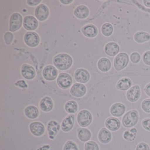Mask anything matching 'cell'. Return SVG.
<instances>
[{"label": "cell", "instance_id": "1", "mask_svg": "<svg viewBox=\"0 0 150 150\" xmlns=\"http://www.w3.org/2000/svg\"><path fill=\"white\" fill-rule=\"evenodd\" d=\"M53 63L57 68L64 71L71 67L72 64V59L69 55L63 53L59 54L54 57Z\"/></svg>", "mask_w": 150, "mask_h": 150}, {"label": "cell", "instance_id": "2", "mask_svg": "<svg viewBox=\"0 0 150 150\" xmlns=\"http://www.w3.org/2000/svg\"><path fill=\"white\" fill-rule=\"evenodd\" d=\"M139 120L138 113L135 110L127 112L122 118L123 125L126 128H130L137 124Z\"/></svg>", "mask_w": 150, "mask_h": 150}, {"label": "cell", "instance_id": "3", "mask_svg": "<svg viewBox=\"0 0 150 150\" xmlns=\"http://www.w3.org/2000/svg\"><path fill=\"white\" fill-rule=\"evenodd\" d=\"M92 120V114L87 110H81L77 115V122L81 127H87L91 124Z\"/></svg>", "mask_w": 150, "mask_h": 150}, {"label": "cell", "instance_id": "4", "mask_svg": "<svg viewBox=\"0 0 150 150\" xmlns=\"http://www.w3.org/2000/svg\"><path fill=\"white\" fill-rule=\"evenodd\" d=\"M129 62L128 55L124 52L119 53L114 60V67L116 71H120L126 67Z\"/></svg>", "mask_w": 150, "mask_h": 150}, {"label": "cell", "instance_id": "5", "mask_svg": "<svg viewBox=\"0 0 150 150\" xmlns=\"http://www.w3.org/2000/svg\"><path fill=\"white\" fill-rule=\"evenodd\" d=\"M58 85L63 89L69 88L72 84L71 77L68 74L60 73L57 79Z\"/></svg>", "mask_w": 150, "mask_h": 150}, {"label": "cell", "instance_id": "6", "mask_svg": "<svg viewBox=\"0 0 150 150\" xmlns=\"http://www.w3.org/2000/svg\"><path fill=\"white\" fill-rule=\"evenodd\" d=\"M22 16L18 13L13 14L10 18L9 30L14 32L20 29L22 24Z\"/></svg>", "mask_w": 150, "mask_h": 150}, {"label": "cell", "instance_id": "7", "mask_svg": "<svg viewBox=\"0 0 150 150\" xmlns=\"http://www.w3.org/2000/svg\"><path fill=\"white\" fill-rule=\"evenodd\" d=\"M30 130L36 137H41L45 132V126L41 122H32L29 125Z\"/></svg>", "mask_w": 150, "mask_h": 150}, {"label": "cell", "instance_id": "8", "mask_svg": "<svg viewBox=\"0 0 150 150\" xmlns=\"http://www.w3.org/2000/svg\"><path fill=\"white\" fill-rule=\"evenodd\" d=\"M24 41L28 46L31 47H36L39 44L40 38L37 33L34 32H28L25 35Z\"/></svg>", "mask_w": 150, "mask_h": 150}, {"label": "cell", "instance_id": "9", "mask_svg": "<svg viewBox=\"0 0 150 150\" xmlns=\"http://www.w3.org/2000/svg\"><path fill=\"white\" fill-rule=\"evenodd\" d=\"M86 88L83 84L75 83L73 85L70 90V93L73 96L76 97H81L86 94Z\"/></svg>", "mask_w": 150, "mask_h": 150}, {"label": "cell", "instance_id": "10", "mask_svg": "<svg viewBox=\"0 0 150 150\" xmlns=\"http://www.w3.org/2000/svg\"><path fill=\"white\" fill-rule=\"evenodd\" d=\"M75 116L72 114L68 115L64 118L61 123V128L65 132H68L71 130L74 125Z\"/></svg>", "mask_w": 150, "mask_h": 150}, {"label": "cell", "instance_id": "11", "mask_svg": "<svg viewBox=\"0 0 150 150\" xmlns=\"http://www.w3.org/2000/svg\"><path fill=\"white\" fill-rule=\"evenodd\" d=\"M43 76L46 80L53 81L57 77L58 71L52 66H47L45 67L42 72Z\"/></svg>", "mask_w": 150, "mask_h": 150}, {"label": "cell", "instance_id": "12", "mask_svg": "<svg viewBox=\"0 0 150 150\" xmlns=\"http://www.w3.org/2000/svg\"><path fill=\"white\" fill-rule=\"evenodd\" d=\"M35 15L39 21H45L49 15V10L48 7L44 4L39 5L36 8Z\"/></svg>", "mask_w": 150, "mask_h": 150}, {"label": "cell", "instance_id": "13", "mask_svg": "<svg viewBox=\"0 0 150 150\" xmlns=\"http://www.w3.org/2000/svg\"><path fill=\"white\" fill-rule=\"evenodd\" d=\"M60 126L58 122L55 120H51L47 124V130L49 137L53 139L60 129Z\"/></svg>", "mask_w": 150, "mask_h": 150}, {"label": "cell", "instance_id": "14", "mask_svg": "<svg viewBox=\"0 0 150 150\" xmlns=\"http://www.w3.org/2000/svg\"><path fill=\"white\" fill-rule=\"evenodd\" d=\"M74 78L78 82L85 83L89 80L90 75L88 71L85 69H79L75 71Z\"/></svg>", "mask_w": 150, "mask_h": 150}, {"label": "cell", "instance_id": "15", "mask_svg": "<svg viewBox=\"0 0 150 150\" xmlns=\"http://www.w3.org/2000/svg\"><path fill=\"white\" fill-rule=\"evenodd\" d=\"M140 96V88L138 86H135L129 89L126 94V97L129 101L134 102L137 101Z\"/></svg>", "mask_w": 150, "mask_h": 150}, {"label": "cell", "instance_id": "16", "mask_svg": "<svg viewBox=\"0 0 150 150\" xmlns=\"http://www.w3.org/2000/svg\"><path fill=\"white\" fill-rule=\"evenodd\" d=\"M38 22L35 18L32 16H27L23 20V26L27 30H34L38 26Z\"/></svg>", "mask_w": 150, "mask_h": 150}, {"label": "cell", "instance_id": "17", "mask_svg": "<svg viewBox=\"0 0 150 150\" xmlns=\"http://www.w3.org/2000/svg\"><path fill=\"white\" fill-rule=\"evenodd\" d=\"M54 106L53 101L50 97L45 96L41 100L39 107L44 112H48L52 110Z\"/></svg>", "mask_w": 150, "mask_h": 150}, {"label": "cell", "instance_id": "18", "mask_svg": "<svg viewBox=\"0 0 150 150\" xmlns=\"http://www.w3.org/2000/svg\"><path fill=\"white\" fill-rule=\"evenodd\" d=\"M21 74L22 76L28 80L32 79L36 75L35 69L31 66L28 64L23 65L21 69Z\"/></svg>", "mask_w": 150, "mask_h": 150}, {"label": "cell", "instance_id": "19", "mask_svg": "<svg viewBox=\"0 0 150 150\" xmlns=\"http://www.w3.org/2000/svg\"><path fill=\"white\" fill-rule=\"evenodd\" d=\"M126 108L124 104L116 103L113 104L110 109V112L115 117H120L124 114Z\"/></svg>", "mask_w": 150, "mask_h": 150}, {"label": "cell", "instance_id": "20", "mask_svg": "<svg viewBox=\"0 0 150 150\" xmlns=\"http://www.w3.org/2000/svg\"><path fill=\"white\" fill-rule=\"evenodd\" d=\"M105 125L110 130L115 131L120 128L121 123L117 118L111 117L108 118L106 120Z\"/></svg>", "mask_w": 150, "mask_h": 150}, {"label": "cell", "instance_id": "21", "mask_svg": "<svg viewBox=\"0 0 150 150\" xmlns=\"http://www.w3.org/2000/svg\"><path fill=\"white\" fill-rule=\"evenodd\" d=\"M25 115L30 119H35L38 117L39 111L38 108L35 106L30 105L25 108L24 110Z\"/></svg>", "mask_w": 150, "mask_h": 150}, {"label": "cell", "instance_id": "22", "mask_svg": "<svg viewBox=\"0 0 150 150\" xmlns=\"http://www.w3.org/2000/svg\"><path fill=\"white\" fill-rule=\"evenodd\" d=\"M98 139L101 143L106 144L108 143L111 139V134L106 128H102L98 134Z\"/></svg>", "mask_w": 150, "mask_h": 150}, {"label": "cell", "instance_id": "23", "mask_svg": "<svg viewBox=\"0 0 150 150\" xmlns=\"http://www.w3.org/2000/svg\"><path fill=\"white\" fill-rule=\"evenodd\" d=\"M119 51L118 45L115 42H109L105 47V52L107 55L111 57L116 55Z\"/></svg>", "mask_w": 150, "mask_h": 150}, {"label": "cell", "instance_id": "24", "mask_svg": "<svg viewBox=\"0 0 150 150\" xmlns=\"http://www.w3.org/2000/svg\"><path fill=\"white\" fill-rule=\"evenodd\" d=\"M92 137L91 132L86 128H80L78 130V137L82 142H87Z\"/></svg>", "mask_w": 150, "mask_h": 150}, {"label": "cell", "instance_id": "25", "mask_svg": "<svg viewBox=\"0 0 150 150\" xmlns=\"http://www.w3.org/2000/svg\"><path fill=\"white\" fill-rule=\"evenodd\" d=\"M74 15L79 19H85L89 15L88 8L85 6H80L74 10Z\"/></svg>", "mask_w": 150, "mask_h": 150}, {"label": "cell", "instance_id": "26", "mask_svg": "<svg viewBox=\"0 0 150 150\" xmlns=\"http://www.w3.org/2000/svg\"><path fill=\"white\" fill-rule=\"evenodd\" d=\"M82 32L87 37L93 38L97 35L98 30L93 25H88L82 28Z\"/></svg>", "mask_w": 150, "mask_h": 150}, {"label": "cell", "instance_id": "27", "mask_svg": "<svg viewBox=\"0 0 150 150\" xmlns=\"http://www.w3.org/2000/svg\"><path fill=\"white\" fill-rule=\"evenodd\" d=\"M111 62L106 58L100 59L98 63V67L102 72H107L109 71L111 67Z\"/></svg>", "mask_w": 150, "mask_h": 150}, {"label": "cell", "instance_id": "28", "mask_svg": "<svg viewBox=\"0 0 150 150\" xmlns=\"http://www.w3.org/2000/svg\"><path fill=\"white\" fill-rule=\"evenodd\" d=\"M132 81L130 79L127 78H123L118 81L117 88L119 90L125 91L130 88Z\"/></svg>", "mask_w": 150, "mask_h": 150}, {"label": "cell", "instance_id": "29", "mask_svg": "<svg viewBox=\"0 0 150 150\" xmlns=\"http://www.w3.org/2000/svg\"><path fill=\"white\" fill-rule=\"evenodd\" d=\"M78 108V103L74 100L69 101L65 105V110L69 114H75Z\"/></svg>", "mask_w": 150, "mask_h": 150}, {"label": "cell", "instance_id": "30", "mask_svg": "<svg viewBox=\"0 0 150 150\" xmlns=\"http://www.w3.org/2000/svg\"><path fill=\"white\" fill-rule=\"evenodd\" d=\"M134 39L137 42L141 43L150 40V35L146 32L140 31L135 34Z\"/></svg>", "mask_w": 150, "mask_h": 150}, {"label": "cell", "instance_id": "31", "mask_svg": "<svg viewBox=\"0 0 150 150\" xmlns=\"http://www.w3.org/2000/svg\"><path fill=\"white\" fill-rule=\"evenodd\" d=\"M113 27L110 23H106L103 25L101 28L102 34L105 36H110L113 33Z\"/></svg>", "mask_w": 150, "mask_h": 150}, {"label": "cell", "instance_id": "32", "mask_svg": "<svg viewBox=\"0 0 150 150\" xmlns=\"http://www.w3.org/2000/svg\"><path fill=\"white\" fill-rule=\"evenodd\" d=\"M63 150H79L77 145L71 140L67 141L64 145Z\"/></svg>", "mask_w": 150, "mask_h": 150}, {"label": "cell", "instance_id": "33", "mask_svg": "<svg viewBox=\"0 0 150 150\" xmlns=\"http://www.w3.org/2000/svg\"><path fill=\"white\" fill-rule=\"evenodd\" d=\"M85 150H99V146L94 141H88L85 144Z\"/></svg>", "mask_w": 150, "mask_h": 150}, {"label": "cell", "instance_id": "34", "mask_svg": "<svg viewBox=\"0 0 150 150\" xmlns=\"http://www.w3.org/2000/svg\"><path fill=\"white\" fill-rule=\"evenodd\" d=\"M142 109L146 113H150V99L145 100L141 104Z\"/></svg>", "mask_w": 150, "mask_h": 150}, {"label": "cell", "instance_id": "35", "mask_svg": "<svg viewBox=\"0 0 150 150\" xmlns=\"http://www.w3.org/2000/svg\"><path fill=\"white\" fill-rule=\"evenodd\" d=\"M136 133H133L130 132H125L124 133L123 137L124 139L128 141H133L136 138Z\"/></svg>", "mask_w": 150, "mask_h": 150}, {"label": "cell", "instance_id": "36", "mask_svg": "<svg viewBox=\"0 0 150 150\" xmlns=\"http://www.w3.org/2000/svg\"><path fill=\"white\" fill-rule=\"evenodd\" d=\"M130 59L132 63L137 64V63H138L140 60V55L137 52H133L131 55Z\"/></svg>", "mask_w": 150, "mask_h": 150}, {"label": "cell", "instance_id": "37", "mask_svg": "<svg viewBox=\"0 0 150 150\" xmlns=\"http://www.w3.org/2000/svg\"><path fill=\"white\" fill-rule=\"evenodd\" d=\"M143 60L146 64L150 66V51L146 52L144 54Z\"/></svg>", "mask_w": 150, "mask_h": 150}, {"label": "cell", "instance_id": "38", "mask_svg": "<svg viewBox=\"0 0 150 150\" xmlns=\"http://www.w3.org/2000/svg\"><path fill=\"white\" fill-rule=\"evenodd\" d=\"M136 150H150V149L147 144L140 143L137 146Z\"/></svg>", "mask_w": 150, "mask_h": 150}, {"label": "cell", "instance_id": "39", "mask_svg": "<svg viewBox=\"0 0 150 150\" xmlns=\"http://www.w3.org/2000/svg\"><path fill=\"white\" fill-rule=\"evenodd\" d=\"M13 39V35L12 33L8 32L6 33L5 35V40L6 43L7 45H9L12 42Z\"/></svg>", "mask_w": 150, "mask_h": 150}, {"label": "cell", "instance_id": "40", "mask_svg": "<svg viewBox=\"0 0 150 150\" xmlns=\"http://www.w3.org/2000/svg\"><path fill=\"white\" fill-rule=\"evenodd\" d=\"M142 125L145 129L150 131V119L147 118L143 120L142 122Z\"/></svg>", "mask_w": 150, "mask_h": 150}, {"label": "cell", "instance_id": "41", "mask_svg": "<svg viewBox=\"0 0 150 150\" xmlns=\"http://www.w3.org/2000/svg\"><path fill=\"white\" fill-rule=\"evenodd\" d=\"M15 85L17 86L22 88H26L28 87V85L26 83V81H24V80H20L17 81L15 83Z\"/></svg>", "mask_w": 150, "mask_h": 150}, {"label": "cell", "instance_id": "42", "mask_svg": "<svg viewBox=\"0 0 150 150\" xmlns=\"http://www.w3.org/2000/svg\"><path fill=\"white\" fill-rule=\"evenodd\" d=\"M41 0H32V1H30L29 0L28 1V4L30 6H35L36 5H38V4L41 2Z\"/></svg>", "mask_w": 150, "mask_h": 150}, {"label": "cell", "instance_id": "43", "mask_svg": "<svg viewBox=\"0 0 150 150\" xmlns=\"http://www.w3.org/2000/svg\"><path fill=\"white\" fill-rule=\"evenodd\" d=\"M144 91L146 93L148 96H150V83L147 84V85L146 86L145 88H144Z\"/></svg>", "mask_w": 150, "mask_h": 150}, {"label": "cell", "instance_id": "44", "mask_svg": "<svg viewBox=\"0 0 150 150\" xmlns=\"http://www.w3.org/2000/svg\"><path fill=\"white\" fill-rule=\"evenodd\" d=\"M73 1H60V2L61 3H63L64 4H65V5H67V4H70Z\"/></svg>", "mask_w": 150, "mask_h": 150}, {"label": "cell", "instance_id": "45", "mask_svg": "<svg viewBox=\"0 0 150 150\" xmlns=\"http://www.w3.org/2000/svg\"><path fill=\"white\" fill-rule=\"evenodd\" d=\"M144 3L146 6L150 7V1H148V0L144 1Z\"/></svg>", "mask_w": 150, "mask_h": 150}, {"label": "cell", "instance_id": "46", "mask_svg": "<svg viewBox=\"0 0 150 150\" xmlns=\"http://www.w3.org/2000/svg\"><path fill=\"white\" fill-rule=\"evenodd\" d=\"M130 132H132V133H136L137 130L135 128H133V129H131L130 130Z\"/></svg>", "mask_w": 150, "mask_h": 150}]
</instances>
